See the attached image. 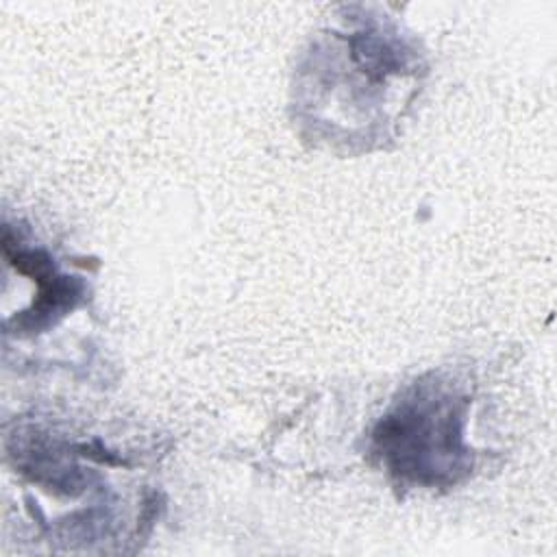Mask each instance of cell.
Returning <instances> with one entry per match:
<instances>
[{
	"label": "cell",
	"instance_id": "obj_1",
	"mask_svg": "<svg viewBox=\"0 0 557 557\" xmlns=\"http://www.w3.org/2000/svg\"><path fill=\"white\" fill-rule=\"evenodd\" d=\"M459 405L442 392L418 389L387 416L376 435L394 472L422 483H437L459 468Z\"/></svg>",
	"mask_w": 557,
	"mask_h": 557
}]
</instances>
